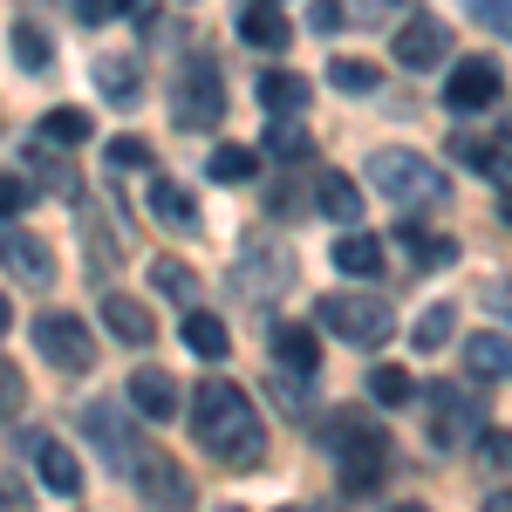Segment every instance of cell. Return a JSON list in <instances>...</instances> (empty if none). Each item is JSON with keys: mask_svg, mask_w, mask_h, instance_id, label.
Here are the masks:
<instances>
[{"mask_svg": "<svg viewBox=\"0 0 512 512\" xmlns=\"http://www.w3.org/2000/svg\"><path fill=\"white\" fill-rule=\"evenodd\" d=\"M192 431L198 444L219 458V465H233V472H253L260 458H267V431H260V410H253V396L226 383V376H205L192 396Z\"/></svg>", "mask_w": 512, "mask_h": 512, "instance_id": "obj_1", "label": "cell"}, {"mask_svg": "<svg viewBox=\"0 0 512 512\" xmlns=\"http://www.w3.org/2000/svg\"><path fill=\"white\" fill-rule=\"evenodd\" d=\"M369 185L390 198L396 212H431L444 205V171L431 158H417V151H403V144H383V151H369Z\"/></svg>", "mask_w": 512, "mask_h": 512, "instance_id": "obj_2", "label": "cell"}, {"mask_svg": "<svg viewBox=\"0 0 512 512\" xmlns=\"http://www.w3.org/2000/svg\"><path fill=\"white\" fill-rule=\"evenodd\" d=\"M328 451H335V478H342V492H376L383 472H390V437L376 431V417H335V431H328Z\"/></svg>", "mask_w": 512, "mask_h": 512, "instance_id": "obj_3", "label": "cell"}, {"mask_svg": "<svg viewBox=\"0 0 512 512\" xmlns=\"http://www.w3.org/2000/svg\"><path fill=\"white\" fill-rule=\"evenodd\" d=\"M171 123L178 130H219L226 123V76L212 69V55H192L185 76L171 82Z\"/></svg>", "mask_w": 512, "mask_h": 512, "instance_id": "obj_4", "label": "cell"}, {"mask_svg": "<svg viewBox=\"0 0 512 512\" xmlns=\"http://www.w3.org/2000/svg\"><path fill=\"white\" fill-rule=\"evenodd\" d=\"M315 321L328 328V335L355 342V349H376V342L396 328V315H390V301H383V294H321Z\"/></svg>", "mask_w": 512, "mask_h": 512, "instance_id": "obj_5", "label": "cell"}, {"mask_svg": "<svg viewBox=\"0 0 512 512\" xmlns=\"http://www.w3.org/2000/svg\"><path fill=\"white\" fill-rule=\"evenodd\" d=\"M82 437H89L123 478H137V465L151 458V444L137 437V424H130V410H123L117 396H110V403H82Z\"/></svg>", "mask_w": 512, "mask_h": 512, "instance_id": "obj_6", "label": "cell"}, {"mask_svg": "<svg viewBox=\"0 0 512 512\" xmlns=\"http://www.w3.org/2000/svg\"><path fill=\"white\" fill-rule=\"evenodd\" d=\"M485 437V403L451 383H431V444L437 451H465Z\"/></svg>", "mask_w": 512, "mask_h": 512, "instance_id": "obj_7", "label": "cell"}, {"mask_svg": "<svg viewBox=\"0 0 512 512\" xmlns=\"http://www.w3.org/2000/svg\"><path fill=\"white\" fill-rule=\"evenodd\" d=\"M35 349L48 355L62 376H89V369H96V335H89L76 315H55V308L35 321Z\"/></svg>", "mask_w": 512, "mask_h": 512, "instance_id": "obj_8", "label": "cell"}, {"mask_svg": "<svg viewBox=\"0 0 512 512\" xmlns=\"http://www.w3.org/2000/svg\"><path fill=\"white\" fill-rule=\"evenodd\" d=\"M239 294L246 301H274L280 287H294V253L280 246V239H260V246H246L239 253Z\"/></svg>", "mask_w": 512, "mask_h": 512, "instance_id": "obj_9", "label": "cell"}, {"mask_svg": "<svg viewBox=\"0 0 512 512\" xmlns=\"http://www.w3.org/2000/svg\"><path fill=\"white\" fill-rule=\"evenodd\" d=\"M499 89H506L499 62H485V55H465V62L444 76V103H451V110H492V103H499Z\"/></svg>", "mask_w": 512, "mask_h": 512, "instance_id": "obj_10", "label": "cell"}, {"mask_svg": "<svg viewBox=\"0 0 512 512\" xmlns=\"http://www.w3.org/2000/svg\"><path fill=\"white\" fill-rule=\"evenodd\" d=\"M0 267L14 280H28V287H48L55 280V246L41 233H28V226H7L0 233Z\"/></svg>", "mask_w": 512, "mask_h": 512, "instance_id": "obj_11", "label": "cell"}, {"mask_svg": "<svg viewBox=\"0 0 512 512\" xmlns=\"http://www.w3.org/2000/svg\"><path fill=\"white\" fill-rule=\"evenodd\" d=\"M123 403H130V410H137L144 424H164V417H178V403H185V390H178V376H171V369H151V362H144V369L130 376V390H123Z\"/></svg>", "mask_w": 512, "mask_h": 512, "instance_id": "obj_12", "label": "cell"}, {"mask_svg": "<svg viewBox=\"0 0 512 512\" xmlns=\"http://www.w3.org/2000/svg\"><path fill=\"white\" fill-rule=\"evenodd\" d=\"M137 492H144L158 512H185V506H192V478L178 472L164 451H151V458L137 465Z\"/></svg>", "mask_w": 512, "mask_h": 512, "instance_id": "obj_13", "label": "cell"}, {"mask_svg": "<svg viewBox=\"0 0 512 512\" xmlns=\"http://www.w3.org/2000/svg\"><path fill=\"white\" fill-rule=\"evenodd\" d=\"M444 48H451V28H444V21H403L396 41H390V55L403 62V69H437Z\"/></svg>", "mask_w": 512, "mask_h": 512, "instance_id": "obj_14", "label": "cell"}, {"mask_svg": "<svg viewBox=\"0 0 512 512\" xmlns=\"http://www.w3.org/2000/svg\"><path fill=\"white\" fill-rule=\"evenodd\" d=\"M103 328L117 335L123 349H151V335H158V321L144 301H130V294H103Z\"/></svg>", "mask_w": 512, "mask_h": 512, "instance_id": "obj_15", "label": "cell"}, {"mask_svg": "<svg viewBox=\"0 0 512 512\" xmlns=\"http://www.w3.org/2000/svg\"><path fill=\"white\" fill-rule=\"evenodd\" d=\"M239 41L274 55V48H287V41H294V21L280 14V0H253V7L239 14Z\"/></svg>", "mask_w": 512, "mask_h": 512, "instance_id": "obj_16", "label": "cell"}, {"mask_svg": "<svg viewBox=\"0 0 512 512\" xmlns=\"http://www.w3.org/2000/svg\"><path fill=\"white\" fill-rule=\"evenodd\" d=\"M274 369H287V376H315V369H321L315 328H301V321H280V328H274Z\"/></svg>", "mask_w": 512, "mask_h": 512, "instance_id": "obj_17", "label": "cell"}, {"mask_svg": "<svg viewBox=\"0 0 512 512\" xmlns=\"http://www.w3.org/2000/svg\"><path fill=\"white\" fill-rule=\"evenodd\" d=\"M144 205H151V219H158V226L198 233V198L185 192V185H171V178H151V185H144Z\"/></svg>", "mask_w": 512, "mask_h": 512, "instance_id": "obj_18", "label": "cell"}, {"mask_svg": "<svg viewBox=\"0 0 512 512\" xmlns=\"http://www.w3.org/2000/svg\"><path fill=\"white\" fill-rule=\"evenodd\" d=\"M465 369H472V383H506L512 376V335H499V328L472 335L465 342Z\"/></svg>", "mask_w": 512, "mask_h": 512, "instance_id": "obj_19", "label": "cell"}, {"mask_svg": "<svg viewBox=\"0 0 512 512\" xmlns=\"http://www.w3.org/2000/svg\"><path fill=\"white\" fill-rule=\"evenodd\" d=\"M35 465H41V485H48V492H62V499L82 492V465L69 458L62 437H35Z\"/></svg>", "mask_w": 512, "mask_h": 512, "instance_id": "obj_20", "label": "cell"}, {"mask_svg": "<svg viewBox=\"0 0 512 512\" xmlns=\"http://www.w3.org/2000/svg\"><path fill=\"white\" fill-rule=\"evenodd\" d=\"M328 253H335V274H349V280H376L383 274V239H369V233H342Z\"/></svg>", "mask_w": 512, "mask_h": 512, "instance_id": "obj_21", "label": "cell"}, {"mask_svg": "<svg viewBox=\"0 0 512 512\" xmlns=\"http://www.w3.org/2000/svg\"><path fill=\"white\" fill-rule=\"evenodd\" d=\"M315 205L335 226H355V219H362V192H355V178H342V171H321L315 178Z\"/></svg>", "mask_w": 512, "mask_h": 512, "instance_id": "obj_22", "label": "cell"}, {"mask_svg": "<svg viewBox=\"0 0 512 512\" xmlns=\"http://www.w3.org/2000/svg\"><path fill=\"white\" fill-rule=\"evenodd\" d=\"M185 349H192L198 362H219V355L233 349V335H226V321H219V315L192 308V315H185Z\"/></svg>", "mask_w": 512, "mask_h": 512, "instance_id": "obj_23", "label": "cell"}, {"mask_svg": "<svg viewBox=\"0 0 512 512\" xmlns=\"http://www.w3.org/2000/svg\"><path fill=\"white\" fill-rule=\"evenodd\" d=\"M151 287H158V294H171L185 315L198 308V274L185 267V260H171V253H164V260H151Z\"/></svg>", "mask_w": 512, "mask_h": 512, "instance_id": "obj_24", "label": "cell"}, {"mask_svg": "<svg viewBox=\"0 0 512 512\" xmlns=\"http://www.w3.org/2000/svg\"><path fill=\"white\" fill-rule=\"evenodd\" d=\"M260 103H267L274 117H294V110L308 103V82L294 76V69H267V76H260Z\"/></svg>", "mask_w": 512, "mask_h": 512, "instance_id": "obj_25", "label": "cell"}, {"mask_svg": "<svg viewBox=\"0 0 512 512\" xmlns=\"http://www.w3.org/2000/svg\"><path fill=\"white\" fill-rule=\"evenodd\" d=\"M260 171V151H246V144H212V158H205V178H219V185H246Z\"/></svg>", "mask_w": 512, "mask_h": 512, "instance_id": "obj_26", "label": "cell"}, {"mask_svg": "<svg viewBox=\"0 0 512 512\" xmlns=\"http://www.w3.org/2000/svg\"><path fill=\"white\" fill-rule=\"evenodd\" d=\"M369 396H376L383 410H396V403H410V396H417V376H410L403 362H376V369H369Z\"/></svg>", "mask_w": 512, "mask_h": 512, "instance_id": "obj_27", "label": "cell"}, {"mask_svg": "<svg viewBox=\"0 0 512 512\" xmlns=\"http://www.w3.org/2000/svg\"><path fill=\"white\" fill-rule=\"evenodd\" d=\"M82 137H89V110H48L41 117V144L48 151H76Z\"/></svg>", "mask_w": 512, "mask_h": 512, "instance_id": "obj_28", "label": "cell"}, {"mask_svg": "<svg viewBox=\"0 0 512 512\" xmlns=\"http://www.w3.org/2000/svg\"><path fill=\"white\" fill-rule=\"evenodd\" d=\"M376 76H383V69H376V62H362V55H335V62H328V82H335L342 96H369Z\"/></svg>", "mask_w": 512, "mask_h": 512, "instance_id": "obj_29", "label": "cell"}, {"mask_svg": "<svg viewBox=\"0 0 512 512\" xmlns=\"http://www.w3.org/2000/svg\"><path fill=\"white\" fill-rule=\"evenodd\" d=\"M260 151L280 158V164H301V158H315V137H308V130H294V123H274V130L260 137Z\"/></svg>", "mask_w": 512, "mask_h": 512, "instance_id": "obj_30", "label": "cell"}, {"mask_svg": "<svg viewBox=\"0 0 512 512\" xmlns=\"http://www.w3.org/2000/svg\"><path fill=\"white\" fill-rule=\"evenodd\" d=\"M96 89H103L110 103H137V62H117V55H103V62H96Z\"/></svg>", "mask_w": 512, "mask_h": 512, "instance_id": "obj_31", "label": "cell"}, {"mask_svg": "<svg viewBox=\"0 0 512 512\" xmlns=\"http://www.w3.org/2000/svg\"><path fill=\"white\" fill-rule=\"evenodd\" d=\"M403 253H410V260H417V267H444V260H451V253H458V246H451V239H437V233H424V226H403Z\"/></svg>", "mask_w": 512, "mask_h": 512, "instance_id": "obj_32", "label": "cell"}, {"mask_svg": "<svg viewBox=\"0 0 512 512\" xmlns=\"http://www.w3.org/2000/svg\"><path fill=\"white\" fill-rule=\"evenodd\" d=\"M458 335V315H451V301H437V308H424L417 315V349H444Z\"/></svg>", "mask_w": 512, "mask_h": 512, "instance_id": "obj_33", "label": "cell"}, {"mask_svg": "<svg viewBox=\"0 0 512 512\" xmlns=\"http://www.w3.org/2000/svg\"><path fill=\"white\" fill-rule=\"evenodd\" d=\"M41 198V185L28 178V171H0V219H14V212H28Z\"/></svg>", "mask_w": 512, "mask_h": 512, "instance_id": "obj_34", "label": "cell"}, {"mask_svg": "<svg viewBox=\"0 0 512 512\" xmlns=\"http://www.w3.org/2000/svg\"><path fill=\"white\" fill-rule=\"evenodd\" d=\"M14 55H21L28 69H48V35H41L35 21H14Z\"/></svg>", "mask_w": 512, "mask_h": 512, "instance_id": "obj_35", "label": "cell"}, {"mask_svg": "<svg viewBox=\"0 0 512 512\" xmlns=\"http://www.w3.org/2000/svg\"><path fill=\"white\" fill-rule=\"evenodd\" d=\"M349 7V28H383L396 7H410V0H342Z\"/></svg>", "mask_w": 512, "mask_h": 512, "instance_id": "obj_36", "label": "cell"}, {"mask_svg": "<svg viewBox=\"0 0 512 512\" xmlns=\"http://www.w3.org/2000/svg\"><path fill=\"white\" fill-rule=\"evenodd\" d=\"M110 171H151V144L144 137H117L110 144Z\"/></svg>", "mask_w": 512, "mask_h": 512, "instance_id": "obj_37", "label": "cell"}, {"mask_svg": "<svg viewBox=\"0 0 512 512\" xmlns=\"http://www.w3.org/2000/svg\"><path fill=\"white\" fill-rule=\"evenodd\" d=\"M308 28H315V35H342V28H349V7H342V0H315V7H308Z\"/></svg>", "mask_w": 512, "mask_h": 512, "instance_id": "obj_38", "label": "cell"}, {"mask_svg": "<svg viewBox=\"0 0 512 512\" xmlns=\"http://www.w3.org/2000/svg\"><path fill=\"white\" fill-rule=\"evenodd\" d=\"M478 458H485L492 472H512V431H485L478 437Z\"/></svg>", "mask_w": 512, "mask_h": 512, "instance_id": "obj_39", "label": "cell"}, {"mask_svg": "<svg viewBox=\"0 0 512 512\" xmlns=\"http://www.w3.org/2000/svg\"><path fill=\"white\" fill-rule=\"evenodd\" d=\"M137 0H76V14H82V28H103V21H117V14H130Z\"/></svg>", "mask_w": 512, "mask_h": 512, "instance_id": "obj_40", "label": "cell"}, {"mask_svg": "<svg viewBox=\"0 0 512 512\" xmlns=\"http://www.w3.org/2000/svg\"><path fill=\"white\" fill-rule=\"evenodd\" d=\"M21 403H28V383H21V369H14V362H0V410L14 417Z\"/></svg>", "mask_w": 512, "mask_h": 512, "instance_id": "obj_41", "label": "cell"}, {"mask_svg": "<svg viewBox=\"0 0 512 512\" xmlns=\"http://www.w3.org/2000/svg\"><path fill=\"white\" fill-rule=\"evenodd\" d=\"M267 396H274V403H280V410H287V417H308V396L294 390V383H287L280 369H274V383H267Z\"/></svg>", "mask_w": 512, "mask_h": 512, "instance_id": "obj_42", "label": "cell"}, {"mask_svg": "<svg viewBox=\"0 0 512 512\" xmlns=\"http://www.w3.org/2000/svg\"><path fill=\"white\" fill-rule=\"evenodd\" d=\"M478 512H512V492H492V499H485Z\"/></svg>", "mask_w": 512, "mask_h": 512, "instance_id": "obj_43", "label": "cell"}, {"mask_svg": "<svg viewBox=\"0 0 512 512\" xmlns=\"http://www.w3.org/2000/svg\"><path fill=\"white\" fill-rule=\"evenodd\" d=\"M7 321H14V301H7V294H0V335H7Z\"/></svg>", "mask_w": 512, "mask_h": 512, "instance_id": "obj_44", "label": "cell"}, {"mask_svg": "<svg viewBox=\"0 0 512 512\" xmlns=\"http://www.w3.org/2000/svg\"><path fill=\"white\" fill-rule=\"evenodd\" d=\"M499 212H506V219H512V185H506V192H499Z\"/></svg>", "mask_w": 512, "mask_h": 512, "instance_id": "obj_45", "label": "cell"}, {"mask_svg": "<svg viewBox=\"0 0 512 512\" xmlns=\"http://www.w3.org/2000/svg\"><path fill=\"white\" fill-rule=\"evenodd\" d=\"M0 512H14V492H7V485H0Z\"/></svg>", "mask_w": 512, "mask_h": 512, "instance_id": "obj_46", "label": "cell"}, {"mask_svg": "<svg viewBox=\"0 0 512 512\" xmlns=\"http://www.w3.org/2000/svg\"><path fill=\"white\" fill-rule=\"evenodd\" d=\"M499 137H506V144H512V117H506V123H499Z\"/></svg>", "mask_w": 512, "mask_h": 512, "instance_id": "obj_47", "label": "cell"}, {"mask_svg": "<svg viewBox=\"0 0 512 512\" xmlns=\"http://www.w3.org/2000/svg\"><path fill=\"white\" fill-rule=\"evenodd\" d=\"M390 512H424V506H390Z\"/></svg>", "mask_w": 512, "mask_h": 512, "instance_id": "obj_48", "label": "cell"}, {"mask_svg": "<svg viewBox=\"0 0 512 512\" xmlns=\"http://www.w3.org/2000/svg\"><path fill=\"white\" fill-rule=\"evenodd\" d=\"M280 512H308V506H280Z\"/></svg>", "mask_w": 512, "mask_h": 512, "instance_id": "obj_49", "label": "cell"}, {"mask_svg": "<svg viewBox=\"0 0 512 512\" xmlns=\"http://www.w3.org/2000/svg\"><path fill=\"white\" fill-rule=\"evenodd\" d=\"M0 424H7V410H0Z\"/></svg>", "mask_w": 512, "mask_h": 512, "instance_id": "obj_50", "label": "cell"}, {"mask_svg": "<svg viewBox=\"0 0 512 512\" xmlns=\"http://www.w3.org/2000/svg\"><path fill=\"white\" fill-rule=\"evenodd\" d=\"M226 512H239V506H226Z\"/></svg>", "mask_w": 512, "mask_h": 512, "instance_id": "obj_51", "label": "cell"}]
</instances>
